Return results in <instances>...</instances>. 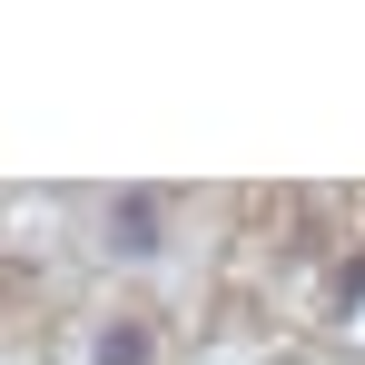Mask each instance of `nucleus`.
I'll list each match as a JSON object with an SVG mask.
<instances>
[{
    "mask_svg": "<svg viewBox=\"0 0 365 365\" xmlns=\"http://www.w3.org/2000/svg\"><path fill=\"white\" fill-rule=\"evenodd\" d=\"M109 247H128V257H148V247H158V207H148V197H128V207H109Z\"/></svg>",
    "mask_w": 365,
    "mask_h": 365,
    "instance_id": "obj_1",
    "label": "nucleus"
}]
</instances>
